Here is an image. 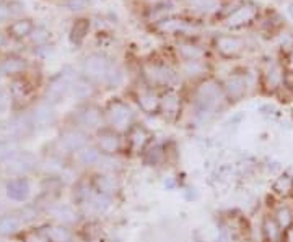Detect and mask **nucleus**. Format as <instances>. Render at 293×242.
I'll return each mask as SVG.
<instances>
[{
  "instance_id": "nucleus-16",
  "label": "nucleus",
  "mask_w": 293,
  "mask_h": 242,
  "mask_svg": "<svg viewBox=\"0 0 293 242\" xmlns=\"http://www.w3.org/2000/svg\"><path fill=\"white\" fill-rule=\"evenodd\" d=\"M273 218H275L278 226L282 228V231H283L293 224V210L290 206H278L275 213H273Z\"/></svg>"
},
{
  "instance_id": "nucleus-13",
  "label": "nucleus",
  "mask_w": 293,
  "mask_h": 242,
  "mask_svg": "<svg viewBox=\"0 0 293 242\" xmlns=\"http://www.w3.org/2000/svg\"><path fill=\"white\" fill-rule=\"evenodd\" d=\"M272 190L278 197H291L293 195V176L290 174H280L272 186Z\"/></svg>"
},
{
  "instance_id": "nucleus-22",
  "label": "nucleus",
  "mask_w": 293,
  "mask_h": 242,
  "mask_svg": "<svg viewBox=\"0 0 293 242\" xmlns=\"http://www.w3.org/2000/svg\"><path fill=\"white\" fill-rule=\"evenodd\" d=\"M282 242H293V224L288 226L282 232Z\"/></svg>"
},
{
  "instance_id": "nucleus-14",
  "label": "nucleus",
  "mask_w": 293,
  "mask_h": 242,
  "mask_svg": "<svg viewBox=\"0 0 293 242\" xmlns=\"http://www.w3.org/2000/svg\"><path fill=\"white\" fill-rule=\"evenodd\" d=\"M160 112L165 114L168 119H173V117L178 116L179 112V100L174 93H166L161 98V108Z\"/></svg>"
},
{
  "instance_id": "nucleus-18",
  "label": "nucleus",
  "mask_w": 293,
  "mask_h": 242,
  "mask_svg": "<svg viewBox=\"0 0 293 242\" xmlns=\"http://www.w3.org/2000/svg\"><path fill=\"white\" fill-rule=\"evenodd\" d=\"M282 82H283V74L277 67H273L270 72H267L265 74V86L270 91L277 90L280 84H282Z\"/></svg>"
},
{
  "instance_id": "nucleus-6",
  "label": "nucleus",
  "mask_w": 293,
  "mask_h": 242,
  "mask_svg": "<svg viewBox=\"0 0 293 242\" xmlns=\"http://www.w3.org/2000/svg\"><path fill=\"white\" fill-rule=\"evenodd\" d=\"M215 46H217V50L221 56L225 57H234L238 56L241 50H243V41L236 36H220L215 41Z\"/></svg>"
},
{
  "instance_id": "nucleus-9",
  "label": "nucleus",
  "mask_w": 293,
  "mask_h": 242,
  "mask_svg": "<svg viewBox=\"0 0 293 242\" xmlns=\"http://www.w3.org/2000/svg\"><path fill=\"white\" fill-rule=\"evenodd\" d=\"M246 86H247L246 78L243 75H231L225 82V84H223L225 96L228 98V100L236 101V100H239V98L246 93Z\"/></svg>"
},
{
  "instance_id": "nucleus-5",
  "label": "nucleus",
  "mask_w": 293,
  "mask_h": 242,
  "mask_svg": "<svg viewBox=\"0 0 293 242\" xmlns=\"http://www.w3.org/2000/svg\"><path fill=\"white\" fill-rule=\"evenodd\" d=\"M137 104H139L142 112H145L148 116H153V114L160 112L161 98L156 93H153L152 90H145V91H142V93L137 94Z\"/></svg>"
},
{
  "instance_id": "nucleus-8",
  "label": "nucleus",
  "mask_w": 293,
  "mask_h": 242,
  "mask_svg": "<svg viewBox=\"0 0 293 242\" xmlns=\"http://www.w3.org/2000/svg\"><path fill=\"white\" fill-rule=\"evenodd\" d=\"M260 232H262L264 242H282V228L273 218V214H265L260 224Z\"/></svg>"
},
{
  "instance_id": "nucleus-19",
  "label": "nucleus",
  "mask_w": 293,
  "mask_h": 242,
  "mask_svg": "<svg viewBox=\"0 0 293 242\" xmlns=\"http://www.w3.org/2000/svg\"><path fill=\"white\" fill-rule=\"evenodd\" d=\"M122 82V72L116 67V65H111L109 68V74L106 76V84H109V86H116V84H119Z\"/></svg>"
},
{
  "instance_id": "nucleus-3",
  "label": "nucleus",
  "mask_w": 293,
  "mask_h": 242,
  "mask_svg": "<svg viewBox=\"0 0 293 242\" xmlns=\"http://www.w3.org/2000/svg\"><path fill=\"white\" fill-rule=\"evenodd\" d=\"M96 148L104 158H114L124 153V134L111 127H103L96 132Z\"/></svg>"
},
{
  "instance_id": "nucleus-12",
  "label": "nucleus",
  "mask_w": 293,
  "mask_h": 242,
  "mask_svg": "<svg viewBox=\"0 0 293 242\" xmlns=\"http://www.w3.org/2000/svg\"><path fill=\"white\" fill-rule=\"evenodd\" d=\"M147 76L152 84H161V86H168V84L174 80L173 72L166 67H163V65H153V67L148 70Z\"/></svg>"
},
{
  "instance_id": "nucleus-17",
  "label": "nucleus",
  "mask_w": 293,
  "mask_h": 242,
  "mask_svg": "<svg viewBox=\"0 0 293 242\" xmlns=\"http://www.w3.org/2000/svg\"><path fill=\"white\" fill-rule=\"evenodd\" d=\"M80 158L82 161L85 162L87 166H91V164H96V162H100L104 156L100 153V150L96 146H85L83 150H80Z\"/></svg>"
},
{
  "instance_id": "nucleus-21",
  "label": "nucleus",
  "mask_w": 293,
  "mask_h": 242,
  "mask_svg": "<svg viewBox=\"0 0 293 242\" xmlns=\"http://www.w3.org/2000/svg\"><path fill=\"white\" fill-rule=\"evenodd\" d=\"M80 96L82 98H90L91 94L95 93V88H93V84H91L90 82H82L80 83Z\"/></svg>"
},
{
  "instance_id": "nucleus-10",
  "label": "nucleus",
  "mask_w": 293,
  "mask_h": 242,
  "mask_svg": "<svg viewBox=\"0 0 293 242\" xmlns=\"http://www.w3.org/2000/svg\"><path fill=\"white\" fill-rule=\"evenodd\" d=\"M140 158L143 160V162H145L147 166L158 168L166 161V148L161 145H153L152 143V145L143 152Z\"/></svg>"
},
{
  "instance_id": "nucleus-1",
  "label": "nucleus",
  "mask_w": 293,
  "mask_h": 242,
  "mask_svg": "<svg viewBox=\"0 0 293 242\" xmlns=\"http://www.w3.org/2000/svg\"><path fill=\"white\" fill-rule=\"evenodd\" d=\"M104 117H106V126L121 134H126L127 128L134 124L132 109L121 100H114L108 104L104 109Z\"/></svg>"
},
{
  "instance_id": "nucleus-4",
  "label": "nucleus",
  "mask_w": 293,
  "mask_h": 242,
  "mask_svg": "<svg viewBox=\"0 0 293 242\" xmlns=\"http://www.w3.org/2000/svg\"><path fill=\"white\" fill-rule=\"evenodd\" d=\"M111 65L113 64H109L103 56H93V57L87 58V62H85V74H87L91 80L106 82Z\"/></svg>"
},
{
  "instance_id": "nucleus-15",
  "label": "nucleus",
  "mask_w": 293,
  "mask_h": 242,
  "mask_svg": "<svg viewBox=\"0 0 293 242\" xmlns=\"http://www.w3.org/2000/svg\"><path fill=\"white\" fill-rule=\"evenodd\" d=\"M254 16H256V10H254L252 6H241V8H238L230 16V24L236 28V26L249 23Z\"/></svg>"
},
{
  "instance_id": "nucleus-2",
  "label": "nucleus",
  "mask_w": 293,
  "mask_h": 242,
  "mask_svg": "<svg viewBox=\"0 0 293 242\" xmlns=\"http://www.w3.org/2000/svg\"><path fill=\"white\" fill-rule=\"evenodd\" d=\"M150 145H152V134L142 124L134 122L124 134V153H129L130 156H142Z\"/></svg>"
},
{
  "instance_id": "nucleus-20",
  "label": "nucleus",
  "mask_w": 293,
  "mask_h": 242,
  "mask_svg": "<svg viewBox=\"0 0 293 242\" xmlns=\"http://www.w3.org/2000/svg\"><path fill=\"white\" fill-rule=\"evenodd\" d=\"M51 238L54 240H57V242H67L70 239V232L65 230V228H57V230L52 231Z\"/></svg>"
},
{
  "instance_id": "nucleus-7",
  "label": "nucleus",
  "mask_w": 293,
  "mask_h": 242,
  "mask_svg": "<svg viewBox=\"0 0 293 242\" xmlns=\"http://www.w3.org/2000/svg\"><path fill=\"white\" fill-rule=\"evenodd\" d=\"M82 122L83 127L93 128V130H101L103 127H106V117H104V110L96 108V106H88L83 110L82 114Z\"/></svg>"
},
{
  "instance_id": "nucleus-11",
  "label": "nucleus",
  "mask_w": 293,
  "mask_h": 242,
  "mask_svg": "<svg viewBox=\"0 0 293 242\" xmlns=\"http://www.w3.org/2000/svg\"><path fill=\"white\" fill-rule=\"evenodd\" d=\"M96 190L98 194L108 195V197H114V194L119 190V184L116 180V176L111 172H101L96 179Z\"/></svg>"
}]
</instances>
